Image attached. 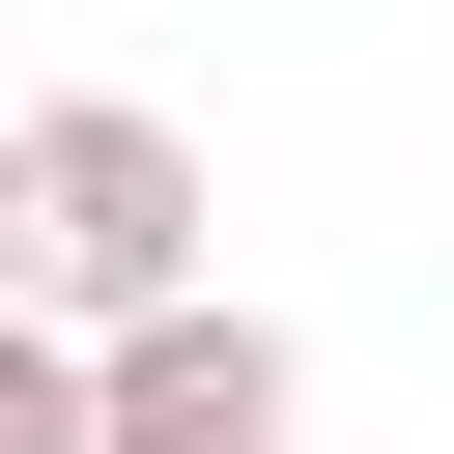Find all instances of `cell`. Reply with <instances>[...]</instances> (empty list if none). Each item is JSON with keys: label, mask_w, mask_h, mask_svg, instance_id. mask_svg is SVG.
<instances>
[{"label": "cell", "mask_w": 454, "mask_h": 454, "mask_svg": "<svg viewBox=\"0 0 454 454\" xmlns=\"http://www.w3.org/2000/svg\"><path fill=\"white\" fill-rule=\"evenodd\" d=\"M199 227H227V199H199V142H170L142 85H57V114L0 142V284H28L57 340L170 312V284H199Z\"/></svg>", "instance_id": "obj_1"}, {"label": "cell", "mask_w": 454, "mask_h": 454, "mask_svg": "<svg viewBox=\"0 0 454 454\" xmlns=\"http://www.w3.org/2000/svg\"><path fill=\"white\" fill-rule=\"evenodd\" d=\"M284 426H312V369H284L227 284H170V312L85 340V454H284Z\"/></svg>", "instance_id": "obj_2"}, {"label": "cell", "mask_w": 454, "mask_h": 454, "mask_svg": "<svg viewBox=\"0 0 454 454\" xmlns=\"http://www.w3.org/2000/svg\"><path fill=\"white\" fill-rule=\"evenodd\" d=\"M0 454H85V340H57L28 284H0Z\"/></svg>", "instance_id": "obj_3"}]
</instances>
